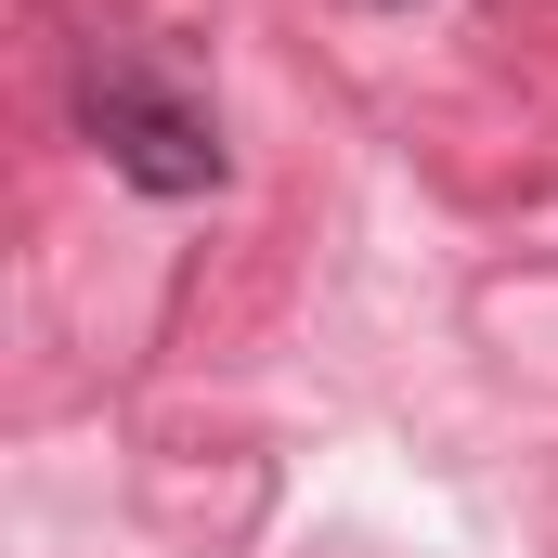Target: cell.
Returning <instances> with one entry per match:
<instances>
[{
	"mask_svg": "<svg viewBox=\"0 0 558 558\" xmlns=\"http://www.w3.org/2000/svg\"><path fill=\"white\" fill-rule=\"evenodd\" d=\"M78 131L105 143V169L131 182V195H221V131H208V105H182L156 65H92L78 78Z\"/></svg>",
	"mask_w": 558,
	"mask_h": 558,
	"instance_id": "cell-1",
	"label": "cell"
}]
</instances>
